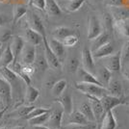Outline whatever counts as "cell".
<instances>
[{
	"label": "cell",
	"instance_id": "obj_1",
	"mask_svg": "<svg viewBox=\"0 0 129 129\" xmlns=\"http://www.w3.org/2000/svg\"><path fill=\"white\" fill-rule=\"evenodd\" d=\"M0 76L10 84L13 99L20 100L22 97V83L24 82L19 75L8 67H0Z\"/></svg>",
	"mask_w": 129,
	"mask_h": 129
},
{
	"label": "cell",
	"instance_id": "obj_52",
	"mask_svg": "<svg viewBox=\"0 0 129 129\" xmlns=\"http://www.w3.org/2000/svg\"><path fill=\"white\" fill-rule=\"evenodd\" d=\"M33 2V0H28V5H31Z\"/></svg>",
	"mask_w": 129,
	"mask_h": 129
},
{
	"label": "cell",
	"instance_id": "obj_36",
	"mask_svg": "<svg viewBox=\"0 0 129 129\" xmlns=\"http://www.w3.org/2000/svg\"><path fill=\"white\" fill-rule=\"evenodd\" d=\"M67 69L70 73H75L79 70V60L76 57H71L68 60L67 63Z\"/></svg>",
	"mask_w": 129,
	"mask_h": 129
},
{
	"label": "cell",
	"instance_id": "obj_43",
	"mask_svg": "<svg viewBox=\"0 0 129 129\" xmlns=\"http://www.w3.org/2000/svg\"><path fill=\"white\" fill-rule=\"evenodd\" d=\"M31 6L41 11H45V0H33Z\"/></svg>",
	"mask_w": 129,
	"mask_h": 129
},
{
	"label": "cell",
	"instance_id": "obj_11",
	"mask_svg": "<svg viewBox=\"0 0 129 129\" xmlns=\"http://www.w3.org/2000/svg\"><path fill=\"white\" fill-rule=\"evenodd\" d=\"M88 98L90 100V103H91V106L92 108L93 114H94L95 118H96V121L102 120L103 118L106 115V112H105V110L103 108V105L102 103H101L100 98L95 96H90V95H88Z\"/></svg>",
	"mask_w": 129,
	"mask_h": 129
},
{
	"label": "cell",
	"instance_id": "obj_16",
	"mask_svg": "<svg viewBox=\"0 0 129 129\" xmlns=\"http://www.w3.org/2000/svg\"><path fill=\"white\" fill-rule=\"evenodd\" d=\"M78 76L80 78V82H84V83H91V84H95L98 86L104 87L102 83L99 81V79L93 73H91L90 71L85 70L84 68H79L78 70Z\"/></svg>",
	"mask_w": 129,
	"mask_h": 129
},
{
	"label": "cell",
	"instance_id": "obj_47",
	"mask_svg": "<svg viewBox=\"0 0 129 129\" xmlns=\"http://www.w3.org/2000/svg\"><path fill=\"white\" fill-rule=\"evenodd\" d=\"M11 34H9V33H6V34H4L2 37H1V39H0V42L2 43V42H6V41H8L9 39H11Z\"/></svg>",
	"mask_w": 129,
	"mask_h": 129
},
{
	"label": "cell",
	"instance_id": "obj_37",
	"mask_svg": "<svg viewBox=\"0 0 129 129\" xmlns=\"http://www.w3.org/2000/svg\"><path fill=\"white\" fill-rule=\"evenodd\" d=\"M35 64H36V69L41 71H44L48 68V63L46 61V58L44 56V53H43V56H39L36 58V61H35Z\"/></svg>",
	"mask_w": 129,
	"mask_h": 129
},
{
	"label": "cell",
	"instance_id": "obj_5",
	"mask_svg": "<svg viewBox=\"0 0 129 129\" xmlns=\"http://www.w3.org/2000/svg\"><path fill=\"white\" fill-rule=\"evenodd\" d=\"M12 97V88L10 84L0 76V102L4 107L8 108L11 104Z\"/></svg>",
	"mask_w": 129,
	"mask_h": 129
},
{
	"label": "cell",
	"instance_id": "obj_21",
	"mask_svg": "<svg viewBox=\"0 0 129 129\" xmlns=\"http://www.w3.org/2000/svg\"><path fill=\"white\" fill-rule=\"evenodd\" d=\"M109 42H110V33L106 31V30H104L98 37H96L94 40L91 41V52L95 51L96 49L101 47L102 45L106 44Z\"/></svg>",
	"mask_w": 129,
	"mask_h": 129
},
{
	"label": "cell",
	"instance_id": "obj_30",
	"mask_svg": "<svg viewBox=\"0 0 129 129\" xmlns=\"http://www.w3.org/2000/svg\"><path fill=\"white\" fill-rule=\"evenodd\" d=\"M98 76H99L98 77L99 81L104 85V87L107 88L109 83L112 80V71L107 69L105 66H103L98 70Z\"/></svg>",
	"mask_w": 129,
	"mask_h": 129
},
{
	"label": "cell",
	"instance_id": "obj_50",
	"mask_svg": "<svg viewBox=\"0 0 129 129\" xmlns=\"http://www.w3.org/2000/svg\"><path fill=\"white\" fill-rule=\"evenodd\" d=\"M123 75H124V77H125L126 79H128V80H129V68L125 70V71L123 72Z\"/></svg>",
	"mask_w": 129,
	"mask_h": 129
},
{
	"label": "cell",
	"instance_id": "obj_20",
	"mask_svg": "<svg viewBox=\"0 0 129 129\" xmlns=\"http://www.w3.org/2000/svg\"><path fill=\"white\" fill-rule=\"evenodd\" d=\"M110 13L112 14L115 20H127L129 19V8L124 6L111 7Z\"/></svg>",
	"mask_w": 129,
	"mask_h": 129
},
{
	"label": "cell",
	"instance_id": "obj_19",
	"mask_svg": "<svg viewBox=\"0 0 129 129\" xmlns=\"http://www.w3.org/2000/svg\"><path fill=\"white\" fill-rule=\"evenodd\" d=\"M114 44L111 42L107 43L106 44L102 45L101 47H99L98 49H96L95 51L92 52L93 58L94 59H101V58H106L108 56L112 55L114 53Z\"/></svg>",
	"mask_w": 129,
	"mask_h": 129
},
{
	"label": "cell",
	"instance_id": "obj_40",
	"mask_svg": "<svg viewBox=\"0 0 129 129\" xmlns=\"http://www.w3.org/2000/svg\"><path fill=\"white\" fill-rule=\"evenodd\" d=\"M78 37L76 36L75 34H72V35H70V36H68L67 38H64L63 41H62V43H64V45L66 47H73L74 45L77 44L78 43Z\"/></svg>",
	"mask_w": 129,
	"mask_h": 129
},
{
	"label": "cell",
	"instance_id": "obj_53",
	"mask_svg": "<svg viewBox=\"0 0 129 129\" xmlns=\"http://www.w3.org/2000/svg\"><path fill=\"white\" fill-rule=\"evenodd\" d=\"M0 129H7V127H6V126H1Z\"/></svg>",
	"mask_w": 129,
	"mask_h": 129
},
{
	"label": "cell",
	"instance_id": "obj_8",
	"mask_svg": "<svg viewBox=\"0 0 129 129\" xmlns=\"http://www.w3.org/2000/svg\"><path fill=\"white\" fill-rule=\"evenodd\" d=\"M27 22L29 24V28L39 32L43 38L46 37L45 28H44V25L43 23V20L41 19V17L36 13H33V12L29 13V16L27 17Z\"/></svg>",
	"mask_w": 129,
	"mask_h": 129
},
{
	"label": "cell",
	"instance_id": "obj_33",
	"mask_svg": "<svg viewBox=\"0 0 129 129\" xmlns=\"http://www.w3.org/2000/svg\"><path fill=\"white\" fill-rule=\"evenodd\" d=\"M115 28L124 37L129 38V23L127 20H115Z\"/></svg>",
	"mask_w": 129,
	"mask_h": 129
},
{
	"label": "cell",
	"instance_id": "obj_12",
	"mask_svg": "<svg viewBox=\"0 0 129 129\" xmlns=\"http://www.w3.org/2000/svg\"><path fill=\"white\" fill-rule=\"evenodd\" d=\"M56 101L61 104L64 114H67L68 116L73 112V101H72V96L70 92L64 91L61 96L57 97Z\"/></svg>",
	"mask_w": 129,
	"mask_h": 129
},
{
	"label": "cell",
	"instance_id": "obj_14",
	"mask_svg": "<svg viewBox=\"0 0 129 129\" xmlns=\"http://www.w3.org/2000/svg\"><path fill=\"white\" fill-rule=\"evenodd\" d=\"M48 43L50 48L52 49V51L62 63L66 57V46L64 45V43H62V41H59L57 39H51L48 41Z\"/></svg>",
	"mask_w": 129,
	"mask_h": 129
},
{
	"label": "cell",
	"instance_id": "obj_45",
	"mask_svg": "<svg viewBox=\"0 0 129 129\" xmlns=\"http://www.w3.org/2000/svg\"><path fill=\"white\" fill-rule=\"evenodd\" d=\"M108 6L110 7H119V6H124L123 0H108Z\"/></svg>",
	"mask_w": 129,
	"mask_h": 129
},
{
	"label": "cell",
	"instance_id": "obj_31",
	"mask_svg": "<svg viewBox=\"0 0 129 129\" xmlns=\"http://www.w3.org/2000/svg\"><path fill=\"white\" fill-rule=\"evenodd\" d=\"M79 110L91 122H96V118H95V116L93 114V111H92V108H91L90 102H83L80 105Z\"/></svg>",
	"mask_w": 129,
	"mask_h": 129
},
{
	"label": "cell",
	"instance_id": "obj_2",
	"mask_svg": "<svg viewBox=\"0 0 129 129\" xmlns=\"http://www.w3.org/2000/svg\"><path fill=\"white\" fill-rule=\"evenodd\" d=\"M75 88L82 93L86 94L87 96L90 95V96H95L101 98L103 95L109 93L107 88L98 86L95 84H91V83L77 82V83H75Z\"/></svg>",
	"mask_w": 129,
	"mask_h": 129
},
{
	"label": "cell",
	"instance_id": "obj_42",
	"mask_svg": "<svg viewBox=\"0 0 129 129\" xmlns=\"http://www.w3.org/2000/svg\"><path fill=\"white\" fill-rule=\"evenodd\" d=\"M34 108H35V106H23V107H19L17 109V111H16L17 112V116L25 118V117L32 111Z\"/></svg>",
	"mask_w": 129,
	"mask_h": 129
},
{
	"label": "cell",
	"instance_id": "obj_35",
	"mask_svg": "<svg viewBox=\"0 0 129 129\" xmlns=\"http://www.w3.org/2000/svg\"><path fill=\"white\" fill-rule=\"evenodd\" d=\"M103 23L106 31H108L109 33L113 31V29L115 28V19L111 13L106 12L103 14Z\"/></svg>",
	"mask_w": 129,
	"mask_h": 129
},
{
	"label": "cell",
	"instance_id": "obj_13",
	"mask_svg": "<svg viewBox=\"0 0 129 129\" xmlns=\"http://www.w3.org/2000/svg\"><path fill=\"white\" fill-rule=\"evenodd\" d=\"M85 2H86V0H59L58 3H59L61 9H64L69 13H74V12L78 11L81 7L84 5Z\"/></svg>",
	"mask_w": 129,
	"mask_h": 129
},
{
	"label": "cell",
	"instance_id": "obj_26",
	"mask_svg": "<svg viewBox=\"0 0 129 129\" xmlns=\"http://www.w3.org/2000/svg\"><path fill=\"white\" fill-rule=\"evenodd\" d=\"M68 87V81L66 79H60L57 82H55L51 88V93L54 97L61 96L64 92L66 89Z\"/></svg>",
	"mask_w": 129,
	"mask_h": 129
},
{
	"label": "cell",
	"instance_id": "obj_25",
	"mask_svg": "<svg viewBox=\"0 0 129 129\" xmlns=\"http://www.w3.org/2000/svg\"><path fill=\"white\" fill-rule=\"evenodd\" d=\"M117 126H118V123L114 116L113 111H108L102 119V124L100 129H116Z\"/></svg>",
	"mask_w": 129,
	"mask_h": 129
},
{
	"label": "cell",
	"instance_id": "obj_15",
	"mask_svg": "<svg viewBox=\"0 0 129 129\" xmlns=\"http://www.w3.org/2000/svg\"><path fill=\"white\" fill-rule=\"evenodd\" d=\"M25 45V41L24 39L21 37H14L12 40V43H10V46H11L12 52L14 54V63H16L18 61V58L20 57V54L23 47Z\"/></svg>",
	"mask_w": 129,
	"mask_h": 129
},
{
	"label": "cell",
	"instance_id": "obj_34",
	"mask_svg": "<svg viewBox=\"0 0 129 129\" xmlns=\"http://www.w3.org/2000/svg\"><path fill=\"white\" fill-rule=\"evenodd\" d=\"M50 114H51V111H49V112H47V113H45V114H43V115H41V116H38V117L30 118V119H28V122H29V124H30L31 126L42 125V124L45 123L46 121H48Z\"/></svg>",
	"mask_w": 129,
	"mask_h": 129
},
{
	"label": "cell",
	"instance_id": "obj_54",
	"mask_svg": "<svg viewBox=\"0 0 129 129\" xmlns=\"http://www.w3.org/2000/svg\"><path fill=\"white\" fill-rule=\"evenodd\" d=\"M94 1H97V2H101V1H103V0H94Z\"/></svg>",
	"mask_w": 129,
	"mask_h": 129
},
{
	"label": "cell",
	"instance_id": "obj_56",
	"mask_svg": "<svg viewBox=\"0 0 129 129\" xmlns=\"http://www.w3.org/2000/svg\"><path fill=\"white\" fill-rule=\"evenodd\" d=\"M4 1H5V0H0V2H4Z\"/></svg>",
	"mask_w": 129,
	"mask_h": 129
},
{
	"label": "cell",
	"instance_id": "obj_4",
	"mask_svg": "<svg viewBox=\"0 0 129 129\" xmlns=\"http://www.w3.org/2000/svg\"><path fill=\"white\" fill-rule=\"evenodd\" d=\"M20 63L22 64H33L37 58V48L31 43H25L20 54Z\"/></svg>",
	"mask_w": 129,
	"mask_h": 129
},
{
	"label": "cell",
	"instance_id": "obj_48",
	"mask_svg": "<svg viewBox=\"0 0 129 129\" xmlns=\"http://www.w3.org/2000/svg\"><path fill=\"white\" fill-rule=\"evenodd\" d=\"M33 129H51L50 127H47V126H45V125H35V126H32Z\"/></svg>",
	"mask_w": 129,
	"mask_h": 129
},
{
	"label": "cell",
	"instance_id": "obj_6",
	"mask_svg": "<svg viewBox=\"0 0 129 129\" xmlns=\"http://www.w3.org/2000/svg\"><path fill=\"white\" fill-rule=\"evenodd\" d=\"M103 32L102 25L100 20L95 16H91L89 18V27H88V40L92 41L98 37Z\"/></svg>",
	"mask_w": 129,
	"mask_h": 129
},
{
	"label": "cell",
	"instance_id": "obj_27",
	"mask_svg": "<svg viewBox=\"0 0 129 129\" xmlns=\"http://www.w3.org/2000/svg\"><path fill=\"white\" fill-rule=\"evenodd\" d=\"M109 94L114 95V96H118L120 97L122 94V84L119 80H111L107 87Z\"/></svg>",
	"mask_w": 129,
	"mask_h": 129
},
{
	"label": "cell",
	"instance_id": "obj_22",
	"mask_svg": "<svg viewBox=\"0 0 129 129\" xmlns=\"http://www.w3.org/2000/svg\"><path fill=\"white\" fill-rule=\"evenodd\" d=\"M91 121L80 112L78 111H73L71 114L69 115L68 118V124H88Z\"/></svg>",
	"mask_w": 129,
	"mask_h": 129
},
{
	"label": "cell",
	"instance_id": "obj_9",
	"mask_svg": "<svg viewBox=\"0 0 129 129\" xmlns=\"http://www.w3.org/2000/svg\"><path fill=\"white\" fill-rule=\"evenodd\" d=\"M82 64L84 69L90 71L91 73L95 72V64H94V58L91 50L89 47L85 46L82 50Z\"/></svg>",
	"mask_w": 129,
	"mask_h": 129
},
{
	"label": "cell",
	"instance_id": "obj_44",
	"mask_svg": "<svg viewBox=\"0 0 129 129\" xmlns=\"http://www.w3.org/2000/svg\"><path fill=\"white\" fill-rule=\"evenodd\" d=\"M22 72H24L28 76L32 77V75L35 73V68L32 64H22Z\"/></svg>",
	"mask_w": 129,
	"mask_h": 129
},
{
	"label": "cell",
	"instance_id": "obj_38",
	"mask_svg": "<svg viewBox=\"0 0 129 129\" xmlns=\"http://www.w3.org/2000/svg\"><path fill=\"white\" fill-rule=\"evenodd\" d=\"M64 129H97L96 122L88 124H68Z\"/></svg>",
	"mask_w": 129,
	"mask_h": 129
},
{
	"label": "cell",
	"instance_id": "obj_3",
	"mask_svg": "<svg viewBox=\"0 0 129 129\" xmlns=\"http://www.w3.org/2000/svg\"><path fill=\"white\" fill-rule=\"evenodd\" d=\"M43 53L46 58V61L48 63V66L53 70H59L61 69V62L58 59V57L55 55L52 49L50 48L48 40L46 37L43 38Z\"/></svg>",
	"mask_w": 129,
	"mask_h": 129
},
{
	"label": "cell",
	"instance_id": "obj_49",
	"mask_svg": "<svg viewBox=\"0 0 129 129\" xmlns=\"http://www.w3.org/2000/svg\"><path fill=\"white\" fill-rule=\"evenodd\" d=\"M7 109H8V108L4 107L3 109H1V110H0V120L2 119V118H3V116L5 115L6 111H7Z\"/></svg>",
	"mask_w": 129,
	"mask_h": 129
},
{
	"label": "cell",
	"instance_id": "obj_39",
	"mask_svg": "<svg viewBox=\"0 0 129 129\" xmlns=\"http://www.w3.org/2000/svg\"><path fill=\"white\" fill-rule=\"evenodd\" d=\"M49 111H50V109L41 108V107H35L32 111H31V112H30V113L28 114L26 117H25V118L28 120V119H30V118H35V117L41 116V115H43V114L47 113V112H49Z\"/></svg>",
	"mask_w": 129,
	"mask_h": 129
},
{
	"label": "cell",
	"instance_id": "obj_18",
	"mask_svg": "<svg viewBox=\"0 0 129 129\" xmlns=\"http://www.w3.org/2000/svg\"><path fill=\"white\" fill-rule=\"evenodd\" d=\"M24 38L26 39V42L28 43H31L35 46L41 45L42 43H43V37L39 32L33 30L31 28H28L25 31Z\"/></svg>",
	"mask_w": 129,
	"mask_h": 129
},
{
	"label": "cell",
	"instance_id": "obj_32",
	"mask_svg": "<svg viewBox=\"0 0 129 129\" xmlns=\"http://www.w3.org/2000/svg\"><path fill=\"white\" fill-rule=\"evenodd\" d=\"M27 14V9L23 5H16L13 8V23L16 24L22 16Z\"/></svg>",
	"mask_w": 129,
	"mask_h": 129
},
{
	"label": "cell",
	"instance_id": "obj_10",
	"mask_svg": "<svg viewBox=\"0 0 129 129\" xmlns=\"http://www.w3.org/2000/svg\"><path fill=\"white\" fill-rule=\"evenodd\" d=\"M106 63L105 67L109 69L112 72H118L121 70L122 63H121V52L118 51L116 54H112L110 56L106 57Z\"/></svg>",
	"mask_w": 129,
	"mask_h": 129
},
{
	"label": "cell",
	"instance_id": "obj_23",
	"mask_svg": "<svg viewBox=\"0 0 129 129\" xmlns=\"http://www.w3.org/2000/svg\"><path fill=\"white\" fill-rule=\"evenodd\" d=\"M14 54L12 52L10 44L6 46L3 52L0 55V67H9L14 63Z\"/></svg>",
	"mask_w": 129,
	"mask_h": 129
},
{
	"label": "cell",
	"instance_id": "obj_29",
	"mask_svg": "<svg viewBox=\"0 0 129 129\" xmlns=\"http://www.w3.org/2000/svg\"><path fill=\"white\" fill-rule=\"evenodd\" d=\"M74 34L73 30H71L70 28L66 26H59L56 27L52 31V35H53L54 39H57L59 41H63L64 38H67L68 36Z\"/></svg>",
	"mask_w": 129,
	"mask_h": 129
},
{
	"label": "cell",
	"instance_id": "obj_24",
	"mask_svg": "<svg viewBox=\"0 0 129 129\" xmlns=\"http://www.w3.org/2000/svg\"><path fill=\"white\" fill-rule=\"evenodd\" d=\"M45 12L49 16H61L63 13L56 0H45Z\"/></svg>",
	"mask_w": 129,
	"mask_h": 129
},
{
	"label": "cell",
	"instance_id": "obj_55",
	"mask_svg": "<svg viewBox=\"0 0 129 129\" xmlns=\"http://www.w3.org/2000/svg\"><path fill=\"white\" fill-rule=\"evenodd\" d=\"M1 46H2V43L0 42V48H1Z\"/></svg>",
	"mask_w": 129,
	"mask_h": 129
},
{
	"label": "cell",
	"instance_id": "obj_46",
	"mask_svg": "<svg viewBox=\"0 0 129 129\" xmlns=\"http://www.w3.org/2000/svg\"><path fill=\"white\" fill-rule=\"evenodd\" d=\"M9 21H10V17H9V16L6 15V14L0 13V27L6 25Z\"/></svg>",
	"mask_w": 129,
	"mask_h": 129
},
{
	"label": "cell",
	"instance_id": "obj_28",
	"mask_svg": "<svg viewBox=\"0 0 129 129\" xmlns=\"http://www.w3.org/2000/svg\"><path fill=\"white\" fill-rule=\"evenodd\" d=\"M40 96V91L36 89L35 87L31 85H26V90H25V101L28 104L34 103Z\"/></svg>",
	"mask_w": 129,
	"mask_h": 129
},
{
	"label": "cell",
	"instance_id": "obj_17",
	"mask_svg": "<svg viewBox=\"0 0 129 129\" xmlns=\"http://www.w3.org/2000/svg\"><path fill=\"white\" fill-rule=\"evenodd\" d=\"M64 110L62 109H56L53 112H51L50 117L48 118V125L51 129H60L62 125V119L64 116Z\"/></svg>",
	"mask_w": 129,
	"mask_h": 129
},
{
	"label": "cell",
	"instance_id": "obj_51",
	"mask_svg": "<svg viewBox=\"0 0 129 129\" xmlns=\"http://www.w3.org/2000/svg\"><path fill=\"white\" fill-rule=\"evenodd\" d=\"M13 129H25L24 126H16V127H14Z\"/></svg>",
	"mask_w": 129,
	"mask_h": 129
},
{
	"label": "cell",
	"instance_id": "obj_41",
	"mask_svg": "<svg viewBox=\"0 0 129 129\" xmlns=\"http://www.w3.org/2000/svg\"><path fill=\"white\" fill-rule=\"evenodd\" d=\"M121 63L122 64H126L129 63V40L124 43L121 51Z\"/></svg>",
	"mask_w": 129,
	"mask_h": 129
},
{
	"label": "cell",
	"instance_id": "obj_7",
	"mask_svg": "<svg viewBox=\"0 0 129 129\" xmlns=\"http://www.w3.org/2000/svg\"><path fill=\"white\" fill-rule=\"evenodd\" d=\"M100 100H101L103 108H104L106 113H107L108 111H113L114 108H116L118 105H122V104L125 103L124 98L118 96H114V95H111L109 93L103 95L100 98Z\"/></svg>",
	"mask_w": 129,
	"mask_h": 129
}]
</instances>
